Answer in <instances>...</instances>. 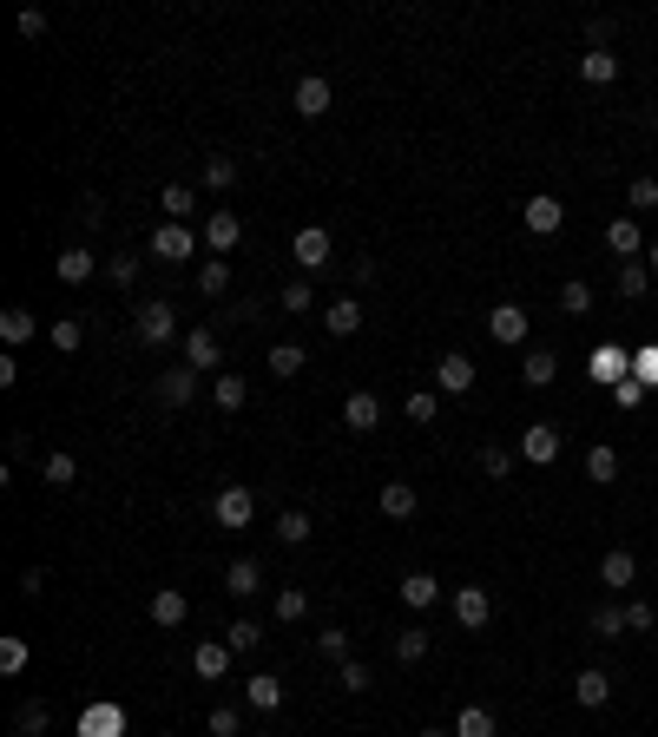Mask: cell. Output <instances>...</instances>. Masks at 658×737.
Masks as SVG:
<instances>
[{
	"label": "cell",
	"instance_id": "7402d4cb",
	"mask_svg": "<svg viewBox=\"0 0 658 737\" xmlns=\"http://www.w3.org/2000/svg\"><path fill=\"white\" fill-rule=\"evenodd\" d=\"M257 586H264V566H257V560H231V573H224V593H231V599H251Z\"/></svg>",
	"mask_w": 658,
	"mask_h": 737
},
{
	"label": "cell",
	"instance_id": "bcb514c9",
	"mask_svg": "<svg viewBox=\"0 0 658 737\" xmlns=\"http://www.w3.org/2000/svg\"><path fill=\"white\" fill-rule=\"evenodd\" d=\"M198 290L204 297H224L231 290V264H198Z\"/></svg>",
	"mask_w": 658,
	"mask_h": 737
},
{
	"label": "cell",
	"instance_id": "d4e9b609",
	"mask_svg": "<svg viewBox=\"0 0 658 737\" xmlns=\"http://www.w3.org/2000/svg\"><path fill=\"white\" fill-rule=\"evenodd\" d=\"M264 369H270V376H283V382H290V376H303V369H310V356H303L297 343H277V349L264 356Z\"/></svg>",
	"mask_w": 658,
	"mask_h": 737
},
{
	"label": "cell",
	"instance_id": "52a82bcc",
	"mask_svg": "<svg viewBox=\"0 0 658 737\" xmlns=\"http://www.w3.org/2000/svg\"><path fill=\"white\" fill-rule=\"evenodd\" d=\"M152 395H158L165 408H185L191 395H198V369H191V362H185V369H165V376L152 382Z\"/></svg>",
	"mask_w": 658,
	"mask_h": 737
},
{
	"label": "cell",
	"instance_id": "5b68a950",
	"mask_svg": "<svg viewBox=\"0 0 658 737\" xmlns=\"http://www.w3.org/2000/svg\"><path fill=\"white\" fill-rule=\"evenodd\" d=\"M290 251H297L303 277H316V270H329V231H323V224H303V231H297V244H290Z\"/></svg>",
	"mask_w": 658,
	"mask_h": 737
},
{
	"label": "cell",
	"instance_id": "f546056e",
	"mask_svg": "<svg viewBox=\"0 0 658 737\" xmlns=\"http://www.w3.org/2000/svg\"><path fill=\"white\" fill-rule=\"evenodd\" d=\"M119 731H126V718H119L112 705H93L86 718H79V737H119Z\"/></svg>",
	"mask_w": 658,
	"mask_h": 737
},
{
	"label": "cell",
	"instance_id": "681fc988",
	"mask_svg": "<svg viewBox=\"0 0 658 737\" xmlns=\"http://www.w3.org/2000/svg\"><path fill=\"white\" fill-rule=\"evenodd\" d=\"M106 277L119 283V290H132V283H139V257L132 251H119V257H106Z\"/></svg>",
	"mask_w": 658,
	"mask_h": 737
},
{
	"label": "cell",
	"instance_id": "be15d7a7",
	"mask_svg": "<svg viewBox=\"0 0 658 737\" xmlns=\"http://www.w3.org/2000/svg\"><path fill=\"white\" fill-rule=\"evenodd\" d=\"M79 218H86V224L99 231V224H106V198H86V204H79Z\"/></svg>",
	"mask_w": 658,
	"mask_h": 737
},
{
	"label": "cell",
	"instance_id": "ee69618b",
	"mask_svg": "<svg viewBox=\"0 0 658 737\" xmlns=\"http://www.w3.org/2000/svg\"><path fill=\"white\" fill-rule=\"evenodd\" d=\"M14 724H20V731H27V737H40V731H47V724H53V711L40 705V698H27V705L14 711Z\"/></svg>",
	"mask_w": 658,
	"mask_h": 737
},
{
	"label": "cell",
	"instance_id": "83f0119b",
	"mask_svg": "<svg viewBox=\"0 0 658 737\" xmlns=\"http://www.w3.org/2000/svg\"><path fill=\"white\" fill-rule=\"evenodd\" d=\"M586 481H599V487L619 481V448H606V441H599V448H586Z\"/></svg>",
	"mask_w": 658,
	"mask_h": 737
},
{
	"label": "cell",
	"instance_id": "680465c9",
	"mask_svg": "<svg viewBox=\"0 0 658 737\" xmlns=\"http://www.w3.org/2000/svg\"><path fill=\"white\" fill-rule=\"evenodd\" d=\"M632 376L652 389V382H658V349H639V356H632Z\"/></svg>",
	"mask_w": 658,
	"mask_h": 737
},
{
	"label": "cell",
	"instance_id": "c3c4849f",
	"mask_svg": "<svg viewBox=\"0 0 658 737\" xmlns=\"http://www.w3.org/2000/svg\"><path fill=\"white\" fill-rule=\"evenodd\" d=\"M303 612H310V593H303V586H283V593H277V619L290 626V619H303Z\"/></svg>",
	"mask_w": 658,
	"mask_h": 737
},
{
	"label": "cell",
	"instance_id": "8992f818",
	"mask_svg": "<svg viewBox=\"0 0 658 737\" xmlns=\"http://www.w3.org/2000/svg\"><path fill=\"white\" fill-rule=\"evenodd\" d=\"M435 389H441V395H468V389H474V362L461 356V349H448V356L435 362Z\"/></svg>",
	"mask_w": 658,
	"mask_h": 737
},
{
	"label": "cell",
	"instance_id": "d6a6232c",
	"mask_svg": "<svg viewBox=\"0 0 658 737\" xmlns=\"http://www.w3.org/2000/svg\"><path fill=\"white\" fill-rule=\"evenodd\" d=\"M224 645L244 659V652H257V645H264V626H257V619H231V626H224Z\"/></svg>",
	"mask_w": 658,
	"mask_h": 737
},
{
	"label": "cell",
	"instance_id": "11a10c76",
	"mask_svg": "<svg viewBox=\"0 0 658 737\" xmlns=\"http://www.w3.org/2000/svg\"><path fill=\"white\" fill-rule=\"evenodd\" d=\"M204 731H211V737H237V731H244V718H237L231 705H218L211 718H204Z\"/></svg>",
	"mask_w": 658,
	"mask_h": 737
},
{
	"label": "cell",
	"instance_id": "816d5d0a",
	"mask_svg": "<svg viewBox=\"0 0 658 737\" xmlns=\"http://www.w3.org/2000/svg\"><path fill=\"white\" fill-rule=\"evenodd\" d=\"M626 204H632V211H658V178H632Z\"/></svg>",
	"mask_w": 658,
	"mask_h": 737
},
{
	"label": "cell",
	"instance_id": "d6986e66",
	"mask_svg": "<svg viewBox=\"0 0 658 737\" xmlns=\"http://www.w3.org/2000/svg\"><path fill=\"white\" fill-rule=\"evenodd\" d=\"M573 698H580L586 711H599V705H606V698H612V678L599 672V665H586V672L573 678Z\"/></svg>",
	"mask_w": 658,
	"mask_h": 737
},
{
	"label": "cell",
	"instance_id": "7a4b0ae2",
	"mask_svg": "<svg viewBox=\"0 0 658 737\" xmlns=\"http://www.w3.org/2000/svg\"><path fill=\"white\" fill-rule=\"evenodd\" d=\"M448 606H455V626H461V632H481L487 619H494V599H487V586H455V599H448Z\"/></svg>",
	"mask_w": 658,
	"mask_h": 737
},
{
	"label": "cell",
	"instance_id": "f5cc1de1",
	"mask_svg": "<svg viewBox=\"0 0 658 737\" xmlns=\"http://www.w3.org/2000/svg\"><path fill=\"white\" fill-rule=\"evenodd\" d=\"M408 422H415V428L435 422V389H408Z\"/></svg>",
	"mask_w": 658,
	"mask_h": 737
},
{
	"label": "cell",
	"instance_id": "277c9868",
	"mask_svg": "<svg viewBox=\"0 0 658 737\" xmlns=\"http://www.w3.org/2000/svg\"><path fill=\"white\" fill-rule=\"evenodd\" d=\"M487 336H494V343H527V310H520V303H494V310H487Z\"/></svg>",
	"mask_w": 658,
	"mask_h": 737
},
{
	"label": "cell",
	"instance_id": "4fadbf2b",
	"mask_svg": "<svg viewBox=\"0 0 658 737\" xmlns=\"http://www.w3.org/2000/svg\"><path fill=\"white\" fill-rule=\"evenodd\" d=\"M606 251H612V257H619V264H632V257H639V251H645V237H639V224H632V218H612V224H606Z\"/></svg>",
	"mask_w": 658,
	"mask_h": 737
},
{
	"label": "cell",
	"instance_id": "7dc6e473",
	"mask_svg": "<svg viewBox=\"0 0 658 737\" xmlns=\"http://www.w3.org/2000/svg\"><path fill=\"white\" fill-rule=\"evenodd\" d=\"M79 343H86V323H79V316H60V323H53V349H66V356H73Z\"/></svg>",
	"mask_w": 658,
	"mask_h": 737
},
{
	"label": "cell",
	"instance_id": "74e56055",
	"mask_svg": "<svg viewBox=\"0 0 658 737\" xmlns=\"http://www.w3.org/2000/svg\"><path fill=\"white\" fill-rule=\"evenodd\" d=\"M33 330H40V323H33V310H20V303H14V310H0V336H7V343H27Z\"/></svg>",
	"mask_w": 658,
	"mask_h": 737
},
{
	"label": "cell",
	"instance_id": "603a6c76",
	"mask_svg": "<svg viewBox=\"0 0 658 737\" xmlns=\"http://www.w3.org/2000/svg\"><path fill=\"white\" fill-rule=\"evenodd\" d=\"M323 330H329V336H356V330H362V303H356V297L329 303V310H323Z\"/></svg>",
	"mask_w": 658,
	"mask_h": 737
},
{
	"label": "cell",
	"instance_id": "f1b7e54d",
	"mask_svg": "<svg viewBox=\"0 0 658 737\" xmlns=\"http://www.w3.org/2000/svg\"><path fill=\"white\" fill-rule=\"evenodd\" d=\"M415 507H422V494H415L408 481H389V487H382V514H389V520H408Z\"/></svg>",
	"mask_w": 658,
	"mask_h": 737
},
{
	"label": "cell",
	"instance_id": "6f0895ef",
	"mask_svg": "<svg viewBox=\"0 0 658 737\" xmlns=\"http://www.w3.org/2000/svg\"><path fill=\"white\" fill-rule=\"evenodd\" d=\"M593 632H599V639H619V632H626V612H619V606H599L593 612Z\"/></svg>",
	"mask_w": 658,
	"mask_h": 737
},
{
	"label": "cell",
	"instance_id": "f907efd6",
	"mask_svg": "<svg viewBox=\"0 0 658 737\" xmlns=\"http://www.w3.org/2000/svg\"><path fill=\"white\" fill-rule=\"evenodd\" d=\"M0 672H7V678H14V672H27V639H14V632L0 639Z\"/></svg>",
	"mask_w": 658,
	"mask_h": 737
},
{
	"label": "cell",
	"instance_id": "8fae6325",
	"mask_svg": "<svg viewBox=\"0 0 658 737\" xmlns=\"http://www.w3.org/2000/svg\"><path fill=\"white\" fill-rule=\"evenodd\" d=\"M191 619V599L178 593V586H165V593H152V626H165V632H178Z\"/></svg>",
	"mask_w": 658,
	"mask_h": 737
},
{
	"label": "cell",
	"instance_id": "5bb4252c",
	"mask_svg": "<svg viewBox=\"0 0 658 737\" xmlns=\"http://www.w3.org/2000/svg\"><path fill=\"white\" fill-rule=\"evenodd\" d=\"M231 659H237V652H231L224 639H198V652H191L198 678H224V672H231Z\"/></svg>",
	"mask_w": 658,
	"mask_h": 737
},
{
	"label": "cell",
	"instance_id": "ffe728a7",
	"mask_svg": "<svg viewBox=\"0 0 658 737\" xmlns=\"http://www.w3.org/2000/svg\"><path fill=\"white\" fill-rule=\"evenodd\" d=\"M435 599H441V580H435V573H408V580H402V606H408V612H428Z\"/></svg>",
	"mask_w": 658,
	"mask_h": 737
},
{
	"label": "cell",
	"instance_id": "91938a15",
	"mask_svg": "<svg viewBox=\"0 0 658 737\" xmlns=\"http://www.w3.org/2000/svg\"><path fill=\"white\" fill-rule=\"evenodd\" d=\"M652 619H658V612L645 606V599H632V606H626V632H652Z\"/></svg>",
	"mask_w": 658,
	"mask_h": 737
},
{
	"label": "cell",
	"instance_id": "e7e4bbea",
	"mask_svg": "<svg viewBox=\"0 0 658 737\" xmlns=\"http://www.w3.org/2000/svg\"><path fill=\"white\" fill-rule=\"evenodd\" d=\"M645 270H652V277H658V237H652V244H645Z\"/></svg>",
	"mask_w": 658,
	"mask_h": 737
},
{
	"label": "cell",
	"instance_id": "6125c7cd",
	"mask_svg": "<svg viewBox=\"0 0 658 737\" xmlns=\"http://www.w3.org/2000/svg\"><path fill=\"white\" fill-rule=\"evenodd\" d=\"M612 395H619V408H639V402H645V382H639V376H626Z\"/></svg>",
	"mask_w": 658,
	"mask_h": 737
},
{
	"label": "cell",
	"instance_id": "f6af8a7d",
	"mask_svg": "<svg viewBox=\"0 0 658 737\" xmlns=\"http://www.w3.org/2000/svg\"><path fill=\"white\" fill-rule=\"evenodd\" d=\"M204 185H211V191H231L237 185V158H204Z\"/></svg>",
	"mask_w": 658,
	"mask_h": 737
},
{
	"label": "cell",
	"instance_id": "9c48e42d",
	"mask_svg": "<svg viewBox=\"0 0 658 737\" xmlns=\"http://www.w3.org/2000/svg\"><path fill=\"white\" fill-rule=\"evenodd\" d=\"M191 251H198V237H191L185 224H158L152 231V257H165V264H185Z\"/></svg>",
	"mask_w": 658,
	"mask_h": 737
},
{
	"label": "cell",
	"instance_id": "60d3db41",
	"mask_svg": "<svg viewBox=\"0 0 658 737\" xmlns=\"http://www.w3.org/2000/svg\"><path fill=\"white\" fill-rule=\"evenodd\" d=\"M481 474H487V481H507V474H514V455H507L501 441H487V448H481Z\"/></svg>",
	"mask_w": 658,
	"mask_h": 737
},
{
	"label": "cell",
	"instance_id": "03108f58",
	"mask_svg": "<svg viewBox=\"0 0 658 737\" xmlns=\"http://www.w3.org/2000/svg\"><path fill=\"white\" fill-rule=\"evenodd\" d=\"M422 737H455V731H422Z\"/></svg>",
	"mask_w": 658,
	"mask_h": 737
},
{
	"label": "cell",
	"instance_id": "3957f363",
	"mask_svg": "<svg viewBox=\"0 0 658 737\" xmlns=\"http://www.w3.org/2000/svg\"><path fill=\"white\" fill-rule=\"evenodd\" d=\"M251 514H257V494H251V487H224L218 501H211V520L231 527V534H237V527H251Z\"/></svg>",
	"mask_w": 658,
	"mask_h": 737
},
{
	"label": "cell",
	"instance_id": "7bdbcfd3",
	"mask_svg": "<svg viewBox=\"0 0 658 737\" xmlns=\"http://www.w3.org/2000/svg\"><path fill=\"white\" fill-rule=\"evenodd\" d=\"M645 283H652V270H645V264H619V297H626V303L645 297Z\"/></svg>",
	"mask_w": 658,
	"mask_h": 737
},
{
	"label": "cell",
	"instance_id": "6da1fadb",
	"mask_svg": "<svg viewBox=\"0 0 658 737\" xmlns=\"http://www.w3.org/2000/svg\"><path fill=\"white\" fill-rule=\"evenodd\" d=\"M132 336H139V343H172L178 336V316H172V303L165 297H152V303H139V310H132Z\"/></svg>",
	"mask_w": 658,
	"mask_h": 737
},
{
	"label": "cell",
	"instance_id": "cb8c5ba5",
	"mask_svg": "<svg viewBox=\"0 0 658 737\" xmlns=\"http://www.w3.org/2000/svg\"><path fill=\"white\" fill-rule=\"evenodd\" d=\"M218 356H224V349H218L211 330H185V362H191V369H218Z\"/></svg>",
	"mask_w": 658,
	"mask_h": 737
},
{
	"label": "cell",
	"instance_id": "e0dca14e",
	"mask_svg": "<svg viewBox=\"0 0 658 737\" xmlns=\"http://www.w3.org/2000/svg\"><path fill=\"white\" fill-rule=\"evenodd\" d=\"M297 112H303V119H323V112H329V79L323 73L297 79Z\"/></svg>",
	"mask_w": 658,
	"mask_h": 737
},
{
	"label": "cell",
	"instance_id": "e575fe53",
	"mask_svg": "<svg viewBox=\"0 0 658 737\" xmlns=\"http://www.w3.org/2000/svg\"><path fill=\"white\" fill-rule=\"evenodd\" d=\"M40 481H47V487H73V481H79V461L60 448V455H47V461H40Z\"/></svg>",
	"mask_w": 658,
	"mask_h": 737
},
{
	"label": "cell",
	"instance_id": "9a60e30c",
	"mask_svg": "<svg viewBox=\"0 0 658 737\" xmlns=\"http://www.w3.org/2000/svg\"><path fill=\"white\" fill-rule=\"evenodd\" d=\"M553 376H560V356H553V349H527L520 382H527V389H553Z\"/></svg>",
	"mask_w": 658,
	"mask_h": 737
},
{
	"label": "cell",
	"instance_id": "484cf974",
	"mask_svg": "<svg viewBox=\"0 0 658 737\" xmlns=\"http://www.w3.org/2000/svg\"><path fill=\"white\" fill-rule=\"evenodd\" d=\"M593 376H599V382H612V389H619V382L632 376V356H626V349H593Z\"/></svg>",
	"mask_w": 658,
	"mask_h": 737
},
{
	"label": "cell",
	"instance_id": "94428289",
	"mask_svg": "<svg viewBox=\"0 0 658 737\" xmlns=\"http://www.w3.org/2000/svg\"><path fill=\"white\" fill-rule=\"evenodd\" d=\"M47 593V566H27V573H20V599H40Z\"/></svg>",
	"mask_w": 658,
	"mask_h": 737
},
{
	"label": "cell",
	"instance_id": "4dcf8cb0",
	"mask_svg": "<svg viewBox=\"0 0 658 737\" xmlns=\"http://www.w3.org/2000/svg\"><path fill=\"white\" fill-rule=\"evenodd\" d=\"M60 283H93V251H86V244H73V251H60Z\"/></svg>",
	"mask_w": 658,
	"mask_h": 737
},
{
	"label": "cell",
	"instance_id": "f35d334b",
	"mask_svg": "<svg viewBox=\"0 0 658 737\" xmlns=\"http://www.w3.org/2000/svg\"><path fill=\"white\" fill-rule=\"evenodd\" d=\"M244 395H251V389H244V376H218V389H211V402H218L224 415H237V408H244Z\"/></svg>",
	"mask_w": 658,
	"mask_h": 737
},
{
	"label": "cell",
	"instance_id": "b9f144b4",
	"mask_svg": "<svg viewBox=\"0 0 658 737\" xmlns=\"http://www.w3.org/2000/svg\"><path fill=\"white\" fill-rule=\"evenodd\" d=\"M395 659H402V665H422V659H428V632H422V626H408L402 639H395Z\"/></svg>",
	"mask_w": 658,
	"mask_h": 737
},
{
	"label": "cell",
	"instance_id": "db71d44e",
	"mask_svg": "<svg viewBox=\"0 0 658 737\" xmlns=\"http://www.w3.org/2000/svg\"><path fill=\"white\" fill-rule=\"evenodd\" d=\"M316 652H323V659H349V632L343 626H323V632H316Z\"/></svg>",
	"mask_w": 658,
	"mask_h": 737
},
{
	"label": "cell",
	"instance_id": "4316f807",
	"mask_svg": "<svg viewBox=\"0 0 658 737\" xmlns=\"http://www.w3.org/2000/svg\"><path fill=\"white\" fill-rule=\"evenodd\" d=\"M158 211H165L172 224H185L191 211H198V191H191V185H165V191H158Z\"/></svg>",
	"mask_w": 658,
	"mask_h": 737
},
{
	"label": "cell",
	"instance_id": "ac0fdd59",
	"mask_svg": "<svg viewBox=\"0 0 658 737\" xmlns=\"http://www.w3.org/2000/svg\"><path fill=\"white\" fill-rule=\"evenodd\" d=\"M343 422L356 428V435H369V428L382 422V402H376V395H369V389H356V395H349V402H343Z\"/></svg>",
	"mask_w": 658,
	"mask_h": 737
},
{
	"label": "cell",
	"instance_id": "9f6ffc18",
	"mask_svg": "<svg viewBox=\"0 0 658 737\" xmlns=\"http://www.w3.org/2000/svg\"><path fill=\"white\" fill-rule=\"evenodd\" d=\"M336 685H343V691H369V685H376V672H369L362 659H343V678H336Z\"/></svg>",
	"mask_w": 658,
	"mask_h": 737
},
{
	"label": "cell",
	"instance_id": "7c38bea8",
	"mask_svg": "<svg viewBox=\"0 0 658 737\" xmlns=\"http://www.w3.org/2000/svg\"><path fill=\"white\" fill-rule=\"evenodd\" d=\"M237 237H244V218H237V211H211V218H204V244H211V251H231Z\"/></svg>",
	"mask_w": 658,
	"mask_h": 737
},
{
	"label": "cell",
	"instance_id": "1f68e13d",
	"mask_svg": "<svg viewBox=\"0 0 658 737\" xmlns=\"http://www.w3.org/2000/svg\"><path fill=\"white\" fill-rule=\"evenodd\" d=\"M244 698H251V711H277V705H283V678L257 672L251 685H244Z\"/></svg>",
	"mask_w": 658,
	"mask_h": 737
},
{
	"label": "cell",
	"instance_id": "2e32d148",
	"mask_svg": "<svg viewBox=\"0 0 658 737\" xmlns=\"http://www.w3.org/2000/svg\"><path fill=\"white\" fill-rule=\"evenodd\" d=\"M599 580H606V586H612V593H626V586H632V580H639V560H632V553H626V547H612V553H606V560H599Z\"/></svg>",
	"mask_w": 658,
	"mask_h": 737
},
{
	"label": "cell",
	"instance_id": "44dd1931",
	"mask_svg": "<svg viewBox=\"0 0 658 737\" xmlns=\"http://www.w3.org/2000/svg\"><path fill=\"white\" fill-rule=\"evenodd\" d=\"M580 79H586V86H612V79H619V53H612V47H593V53L580 60Z\"/></svg>",
	"mask_w": 658,
	"mask_h": 737
},
{
	"label": "cell",
	"instance_id": "30bf717a",
	"mask_svg": "<svg viewBox=\"0 0 658 737\" xmlns=\"http://www.w3.org/2000/svg\"><path fill=\"white\" fill-rule=\"evenodd\" d=\"M520 218H527V231H540V237H553L566 224V204L560 198H547V191H540V198H527V211H520Z\"/></svg>",
	"mask_w": 658,
	"mask_h": 737
},
{
	"label": "cell",
	"instance_id": "ba28073f",
	"mask_svg": "<svg viewBox=\"0 0 658 737\" xmlns=\"http://www.w3.org/2000/svg\"><path fill=\"white\" fill-rule=\"evenodd\" d=\"M520 455H527L533 468H547V461H560V428H553V422H533L527 435H520Z\"/></svg>",
	"mask_w": 658,
	"mask_h": 737
},
{
	"label": "cell",
	"instance_id": "ab89813d",
	"mask_svg": "<svg viewBox=\"0 0 658 737\" xmlns=\"http://www.w3.org/2000/svg\"><path fill=\"white\" fill-rule=\"evenodd\" d=\"M277 540H283V547H303V540H310V514H303V507H290V514L277 520Z\"/></svg>",
	"mask_w": 658,
	"mask_h": 737
},
{
	"label": "cell",
	"instance_id": "d590c367",
	"mask_svg": "<svg viewBox=\"0 0 658 737\" xmlns=\"http://www.w3.org/2000/svg\"><path fill=\"white\" fill-rule=\"evenodd\" d=\"M560 310L566 316H586V310H593V283H586V277H566L560 283Z\"/></svg>",
	"mask_w": 658,
	"mask_h": 737
},
{
	"label": "cell",
	"instance_id": "8d00e7d4",
	"mask_svg": "<svg viewBox=\"0 0 658 737\" xmlns=\"http://www.w3.org/2000/svg\"><path fill=\"white\" fill-rule=\"evenodd\" d=\"M455 737H494V711H487V705H461Z\"/></svg>",
	"mask_w": 658,
	"mask_h": 737
},
{
	"label": "cell",
	"instance_id": "836d02e7",
	"mask_svg": "<svg viewBox=\"0 0 658 737\" xmlns=\"http://www.w3.org/2000/svg\"><path fill=\"white\" fill-rule=\"evenodd\" d=\"M277 303H283L290 316H310V310H316V283H310V277H290V283H283V297H277Z\"/></svg>",
	"mask_w": 658,
	"mask_h": 737
}]
</instances>
